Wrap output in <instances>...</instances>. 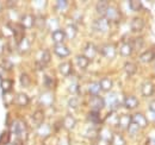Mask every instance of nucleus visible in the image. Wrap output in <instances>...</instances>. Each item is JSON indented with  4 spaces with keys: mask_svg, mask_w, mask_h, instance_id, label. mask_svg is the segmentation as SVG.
<instances>
[{
    "mask_svg": "<svg viewBox=\"0 0 155 145\" xmlns=\"http://www.w3.org/2000/svg\"><path fill=\"white\" fill-rule=\"evenodd\" d=\"M90 107L92 111L94 112H99L100 109H103L105 107V99H103L101 96L99 95H96V96H92L90 99V102H88Z\"/></svg>",
    "mask_w": 155,
    "mask_h": 145,
    "instance_id": "obj_1",
    "label": "nucleus"
},
{
    "mask_svg": "<svg viewBox=\"0 0 155 145\" xmlns=\"http://www.w3.org/2000/svg\"><path fill=\"white\" fill-rule=\"evenodd\" d=\"M100 54L103 55L104 57L109 58V60H112L116 57L117 50H116V45L114 44H105L100 48Z\"/></svg>",
    "mask_w": 155,
    "mask_h": 145,
    "instance_id": "obj_2",
    "label": "nucleus"
},
{
    "mask_svg": "<svg viewBox=\"0 0 155 145\" xmlns=\"http://www.w3.org/2000/svg\"><path fill=\"white\" fill-rule=\"evenodd\" d=\"M109 27H110V23L105 17L97 19L93 23V29L98 32H106V31H109Z\"/></svg>",
    "mask_w": 155,
    "mask_h": 145,
    "instance_id": "obj_3",
    "label": "nucleus"
},
{
    "mask_svg": "<svg viewBox=\"0 0 155 145\" xmlns=\"http://www.w3.org/2000/svg\"><path fill=\"white\" fill-rule=\"evenodd\" d=\"M131 119H133V123H135L140 128H144L148 126V119L142 113H135L134 115H131Z\"/></svg>",
    "mask_w": 155,
    "mask_h": 145,
    "instance_id": "obj_4",
    "label": "nucleus"
},
{
    "mask_svg": "<svg viewBox=\"0 0 155 145\" xmlns=\"http://www.w3.org/2000/svg\"><path fill=\"white\" fill-rule=\"evenodd\" d=\"M19 24L24 29H31L32 26H35V16L31 13H26L21 16Z\"/></svg>",
    "mask_w": 155,
    "mask_h": 145,
    "instance_id": "obj_5",
    "label": "nucleus"
},
{
    "mask_svg": "<svg viewBox=\"0 0 155 145\" xmlns=\"http://www.w3.org/2000/svg\"><path fill=\"white\" fill-rule=\"evenodd\" d=\"M105 18L110 21H114V23H117L119 19H120V12L117 10L116 7L114 6H110L109 10L106 11V14H105Z\"/></svg>",
    "mask_w": 155,
    "mask_h": 145,
    "instance_id": "obj_6",
    "label": "nucleus"
},
{
    "mask_svg": "<svg viewBox=\"0 0 155 145\" xmlns=\"http://www.w3.org/2000/svg\"><path fill=\"white\" fill-rule=\"evenodd\" d=\"M12 27V32H13V35H15V39H16V42H17V44H19L20 42L25 38V34H24V27L20 25V24H15L13 26H11Z\"/></svg>",
    "mask_w": 155,
    "mask_h": 145,
    "instance_id": "obj_7",
    "label": "nucleus"
},
{
    "mask_svg": "<svg viewBox=\"0 0 155 145\" xmlns=\"http://www.w3.org/2000/svg\"><path fill=\"white\" fill-rule=\"evenodd\" d=\"M141 93H142V95L146 96V98L152 96L155 93V86L153 85V82L146 81V82L141 86Z\"/></svg>",
    "mask_w": 155,
    "mask_h": 145,
    "instance_id": "obj_8",
    "label": "nucleus"
},
{
    "mask_svg": "<svg viewBox=\"0 0 155 145\" xmlns=\"http://www.w3.org/2000/svg\"><path fill=\"white\" fill-rule=\"evenodd\" d=\"M133 123V119H131V115L129 114H123L118 118V121H117V125L120 130H128L129 125Z\"/></svg>",
    "mask_w": 155,
    "mask_h": 145,
    "instance_id": "obj_9",
    "label": "nucleus"
},
{
    "mask_svg": "<svg viewBox=\"0 0 155 145\" xmlns=\"http://www.w3.org/2000/svg\"><path fill=\"white\" fill-rule=\"evenodd\" d=\"M13 132L17 134V136H19V137H23V136H26V124H25V121H23V120H18V121H16L15 124H13Z\"/></svg>",
    "mask_w": 155,
    "mask_h": 145,
    "instance_id": "obj_10",
    "label": "nucleus"
},
{
    "mask_svg": "<svg viewBox=\"0 0 155 145\" xmlns=\"http://www.w3.org/2000/svg\"><path fill=\"white\" fill-rule=\"evenodd\" d=\"M130 27H131V31H134V32H141L144 29V20L140 17H136L131 20Z\"/></svg>",
    "mask_w": 155,
    "mask_h": 145,
    "instance_id": "obj_11",
    "label": "nucleus"
},
{
    "mask_svg": "<svg viewBox=\"0 0 155 145\" xmlns=\"http://www.w3.org/2000/svg\"><path fill=\"white\" fill-rule=\"evenodd\" d=\"M54 53H55L56 56H58V57L64 58V57H68V56L71 55V50H69L66 45H63V44H58V45H55V48H54Z\"/></svg>",
    "mask_w": 155,
    "mask_h": 145,
    "instance_id": "obj_12",
    "label": "nucleus"
},
{
    "mask_svg": "<svg viewBox=\"0 0 155 145\" xmlns=\"http://www.w3.org/2000/svg\"><path fill=\"white\" fill-rule=\"evenodd\" d=\"M75 125H77V119L71 114L66 115L63 118V120H62V126L64 127L66 130H73L75 127Z\"/></svg>",
    "mask_w": 155,
    "mask_h": 145,
    "instance_id": "obj_13",
    "label": "nucleus"
},
{
    "mask_svg": "<svg viewBox=\"0 0 155 145\" xmlns=\"http://www.w3.org/2000/svg\"><path fill=\"white\" fill-rule=\"evenodd\" d=\"M84 53H85L84 56H86L88 60H92L97 55V48H96V45L93 43H87L85 49H84Z\"/></svg>",
    "mask_w": 155,
    "mask_h": 145,
    "instance_id": "obj_14",
    "label": "nucleus"
},
{
    "mask_svg": "<svg viewBox=\"0 0 155 145\" xmlns=\"http://www.w3.org/2000/svg\"><path fill=\"white\" fill-rule=\"evenodd\" d=\"M58 72L63 76H69L73 72V66L72 62H63L58 66Z\"/></svg>",
    "mask_w": 155,
    "mask_h": 145,
    "instance_id": "obj_15",
    "label": "nucleus"
},
{
    "mask_svg": "<svg viewBox=\"0 0 155 145\" xmlns=\"http://www.w3.org/2000/svg\"><path fill=\"white\" fill-rule=\"evenodd\" d=\"M39 102L42 105H44V106H50L54 102V95H53V93H50V92L43 93L41 95V98H39Z\"/></svg>",
    "mask_w": 155,
    "mask_h": 145,
    "instance_id": "obj_16",
    "label": "nucleus"
},
{
    "mask_svg": "<svg viewBox=\"0 0 155 145\" xmlns=\"http://www.w3.org/2000/svg\"><path fill=\"white\" fill-rule=\"evenodd\" d=\"M124 106L128 109H135L138 106V99L134 95H129L124 99Z\"/></svg>",
    "mask_w": 155,
    "mask_h": 145,
    "instance_id": "obj_17",
    "label": "nucleus"
},
{
    "mask_svg": "<svg viewBox=\"0 0 155 145\" xmlns=\"http://www.w3.org/2000/svg\"><path fill=\"white\" fill-rule=\"evenodd\" d=\"M109 7H110L109 1H106V0H101V1H98L97 2L96 10H97V12L101 16V17H105L106 11L109 10Z\"/></svg>",
    "mask_w": 155,
    "mask_h": 145,
    "instance_id": "obj_18",
    "label": "nucleus"
},
{
    "mask_svg": "<svg viewBox=\"0 0 155 145\" xmlns=\"http://www.w3.org/2000/svg\"><path fill=\"white\" fill-rule=\"evenodd\" d=\"M154 58H155V53L153 50H147V51L142 53V54L138 56V60H140L142 63H149V62H152Z\"/></svg>",
    "mask_w": 155,
    "mask_h": 145,
    "instance_id": "obj_19",
    "label": "nucleus"
},
{
    "mask_svg": "<svg viewBox=\"0 0 155 145\" xmlns=\"http://www.w3.org/2000/svg\"><path fill=\"white\" fill-rule=\"evenodd\" d=\"M15 102L17 105L21 106V107H24V106H26L30 102V99H29V96L25 93H18L16 95V98H15Z\"/></svg>",
    "mask_w": 155,
    "mask_h": 145,
    "instance_id": "obj_20",
    "label": "nucleus"
},
{
    "mask_svg": "<svg viewBox=\"0 0 155 145\" xmlns=\"http://www.w3.org/2000/svg\"><path fill=\"white\" fill-rule=\"evenodd\" d=\"M75 62H77L78 67L81 69H86L90 66V60L84 55H78L75 57Z\"/></svg>",
    "mask_w": 155,
    "mask_h": 145,
    "instance_id": "obj_21",
    "label": "nucleus"
},
{
    "mask_svg": "<svg viewBox=\"0 0 155 145\" xmlns=\"http://www.w3.org/2000/svg\"><path fill=\"white\" fill-rule=\"evenodd\" d=\"M131 53H133L131 43L125 42V43H123V44L120 45V48H119V54L122 55L123 57H128V56H130Z\"/></svg>",
    "mask_w": 155,
    "mask_h": 145,
    "instance_id": "obj_22",
    "label": "nucleus"
},
{
    "mask_svg": "<svg viewBox=\"0 0 155 145\" xmlns=\"http://www.w3.org/2000/svg\"><path fill=\"white\" fill-rule=\"evenodd\" d=\"M51 38H53V40H54V42L56 43V45H58V44H61V43L64 40L66 34H64L63 30H55V31L51 34Z\"/></svg>",
    "mask_w": 155,
    "mask_h": 145,
    "instance_id": "obj_23",
    "label": "nucleus"
},
{
    "mask_svg": "<svg viewBox=\"0 0 155 145\" xmlns=\"http://www.w3.org/2000/svg\"><path fill=\"white\" fill-rule=\"evenodd\" d=\"M99 86H100V89H101V91L110 92L111 89H112L114 83H112V81H111L110 79L104 77V79H101V80L99 81Z\"/></svg>",
    "mask_w": 155,
    "mask_h": 145,
    "instance_id": "obj_24",
    "label": "nucleus"
},
{
    "mask_svg": "<svg viewBox=\"0 0 155 145\" xmlns=\"http://www.w3.org/2000/svg\"><path fill=\"white\" fill-rule=\"evenodd\" d=\"M32 121H34L37 126L43 124V121H44V112H43L42 109H37V111L34 113V115H32Z\"/></svg>",
    "mask_w": 155,
    "mask_h": 145,
    "instance_id": "obj_25",
    "label": "nucleus"
},
{
    "mask_svg": "<svg viewBox=\"0 0 155 145\" xmlns=\"http://www.w3.org/2000/svg\"><path fill=\"white\" fill-rule=\"evenodd\" d=\"M107 100V105L111 107V108H116L117 106L119 105V100H118V95L116 93H111L109 94V96L106 98Z\"/></svg>",
    "mask_w": 155,
    "mask_h": 145,
    "instance_id": "obj_26",
    "label": "nucleus"
},
{
    "mask_svg": "<svg viewBox=\"0 0 155 145\" xmlns=\"http://www.w3.org/2000/svg\"><path fill=\"white\" fill-rule=\"evenodd\" d=\"M0 87H1V89H2V92H4V94L10 93V91H11L12 87H13V81H12L11 79L2 80L1 83H0Z\"/></svg>",
    "mask_w": 155,
    "mask_h": 145,
    "instance_id": "obj_27",
    "label": "nucleus"
},
{
    "mask_svg": "<svg viewBox=\"0 0 155 145\" xmlns=\"http://www.w3.org/2000/svg\"><path fill=\"white\" fill-rule=\"evenodd\" d=\"M124 72L128 75H135L136 72H137V66L134 62H127L124 64Z\"/></svg>",
    "mask_w": 155,
    "mask_h": 145,
    "instance_id": "obj_28",
    "label": "nucleus"
},
{
    "mask_svg": "<svg viewBox=\"0 0 155 145\" xmlns=\"http://www.w3.org/2000/svg\"><path fill=\"white\" fill-rule=\"evenodd\" d=\"M77 26L74 25V24H69V25H67V27H66V31H64V34H66V37H68V38H74V37L77 36Z\"/></svg>",
    "mask_w": 155,
    "mask_h": 145,
    "instance_id": "obj_29",
    "label": "nucleus"
},
{
    "mask_svg": "<svg viewBox=\"0 0 155 145\" xmlns=\"http://www.w3.org/2000/svg\"><path fill=\"white\" fill-rule=\"evenodd\" d=\"M111 143H112V145H125V140H124V138H123L122 134H119V133H112Z\"/></svg>",
    "mask_w": 155,
    "mask_h": 145,
    "instance_id": "obj_30",
    "label": "nucleus"
},
{
    "mask_svg": "<svg viewBox=\"0 0 155 145\" xmlns=\"http://www.w3.org/2000/svg\"><path fill=\"white\" fill-rule=\"evenodd\" d=\"M100 91H101V89H100L99 82H92V83H90V86H88V93H90L92 96L98 95Z\"/></svg>",
    "mask_w": 155,
    "mask_h": 145,
    "instance_id": "obj_31",
    "label": "nucleus"
},
{
    "mask_svg": "<svg viewBox=\"0 0 155 145\" xmlns=\"http://www.w3.org/2000/svg\"><path fill=\"white\" fill-rule=\"evenodd\" d=\"M18 49H19L20 53H23V54L24 53H28L29 49H30V40L28 38H24L19 44H18Z\"/></svg>",
    "mask_w": 155,
    "mask_h": 145,
    "instance_id": "obj_32",
    "label": "nucleus"
},
{
    "mask_svg": "<svg viewBox=\"0 0 155 145\" xmlns=\"http://www.w3.org/2000/svg\"><path fill=\"white\" fill-rule=\"evenodd\" d=\"M37 132H38L39 136L43 137V138H44V137H48L49 133H50V126H49V125H45V124H42V125L38 126Z\"/></svg>",
    "mask_w": 155,
    "mask_h": 145,
    "instance_id": "obj_33",
    "label": "nucleus"
},
{
    "mask_svg": "<svg viewBox=\"0 0 155 145\" xmlns=\"http://www.w3.org/2000/svg\"><path fill=\"white\" fill-rule=\"evenodd\" d=\"M144 45V40H143V38L142 37H137L135 38L134 40H133V43H131V47H133V50H141V48Z\"/></svg>",
    "mask_w": 155,
    "mask_h": 145,
    "instance_id": "obj_34",
    "label": "nucleus"
},
{
    "mask_svg": "<svg viewBox=\"0 0 155 145\" xmlns=\"http://www.w3.org/2000/svg\"><path fill=\"white\" fill-rule=\"evenodd\" d=\"M87 118H88V120H90V121H92V123H94V124H99V123H101V119H100L99 112H94V111H91V112L88 113Z\"/></svg>",
    "mask_w": 155,
    "mask_h": 145,
    "instance_id": "obj_35",
    "label": "nucleus"
},
{
    "mask_svg": "<svg viewBox=\"0 0 155 145\" xmlns=\"http://www.w3.org/2000/svg\"><path fill=\"white\" fill-rule=\"evenodd\" d=\"M20 85L24 87V88H26V87H29L30 85H31V79H30V76L28 75V74H25V72H23L21 75H20Z\"/></svg>",
    "mask_w": 155,
    "mask_h": 145,
    "instance_id": "obj_36",
    "label": "nucleus"
},
{
    "mask_svg": "<svg viewBox=\"0 0 155 145\" xmlns=\"http://www.w3.org/2000/svg\"><path fill=\"white\" fill-rule=\"evenodd\" d=\"M50 60H51V55H50V53H49V50H44L43 54H42V57H41V61H39V62L45 67V66L49 64Z\"/></svg>",
    "mask_w": 155,
    "mask_h": 145,
    "instance_id": "obj_37",
    "label": "nucleus"
},
{
    "mask_svg": "<svg viewBox=\"0 0 155 145\" xmlns=\"http://www.w3.org/2000/svg\"><path fill=\"white\" fill-rule=\"evenodd\" d=\"M55 85H56L55 79H53V77H50V76H48V75L44 76V86H45L47 88L53 89V88L55 87Z\"/></svg>",
    "mask_w": 155,
    "mask_h": 145,
    "instance_id": "obj_38",
    "label": "nucleus"
},
{
    "mask_svg": "<svg viewBox=\"0 0 155 145\" xmlns=\"http://www.w3.org/2000/svg\"><path fill=\"white\" fill-rule=\"evenodd\" d=\"M129 7L133 10V11H140L141 8H142V2L141 1H138V0H130L129 1Z\"/></svg>",
    "mask_w": 155,
    "mask_h": 145,
    "instance_id": "obj_39",
    "label": "nucleus"
},
{
    "mask_svg": "<svg viewBox=\"0 0 155 145\" xmlns=\"http://www.w3.org/2000/svg\"><path fill=\"white\" fill-rule=\"evenodd\" d=\"M86 137L90 138V139H96L99 137V131L97 128H88L87 132H86Z\"/></svg>",
    "mask_w": 155,
    "mask_h": 145,
    "instance_id": "obj_40",
    "label": "nucleus"
},
{
    "mask_svg": "<svg viewBox=\"0 0 155 145\" xmlns=\"http://www.w3.org/2000/svg\"><path fill=\"white\" fill-rule=\"evenodd\" d=\"M45 25V18L43 16H37L35 17V26H37L38 29H43Z\"/></svg>",
    "mask_w": 155,
    "mask_h": 145,
    "instance_id": "obj_41",
    "label": "nucleus"
},
{
    "mask_svg": "<svg viewBox=\"0 0 155 145\" xmlns=\"http://www.w3.org/2000/svg\"><path fill=\"white\" fill-rule=\"evenodd\" d=\"M79 104H80V101H79V99H78L77 96H73V98H71L68 100V105L72 108H78L79 107Z\"/></svg>",
    "mask_w": 155,
    "mask_h": 145,
    "instance_id": "obj_42",
    "label": "nucleus"
},
{
    "mask_svg": "<svg viewBox=\"0 0 155 145\" xmlns=\"http://www.w3.org/2000/svg\"><path fill=\"white\" fill-rule=\"evenodd\" d=\"M128 131H129V133H130V136H135L136 133L140 131V127L136 125L135 123H131L129 127H128Z\"/></svg>",
    "mask_w": 155,
    "mask_h": 145,
    "instance_id": "obj_43",
    "label": "nucleus"
},
{
    "mask_svg": "<svg viewBox=\"0 0 155 145\" xmlns=\"http://www.w3.org/2000/svg\"><path fill=\"white\" fill-rule=\"evenodd\" d=\"M97 145H112V143H111V139H107V138L99 136L97 138Z\"/></svg>",
    "mask_w": 155,
    "mask_h": 145,
    "instance_id": "obj_44",
    "label": "nucleus"
},
{
    "mask_svg": "<svg viewBox=\"0 0 155 145\" xmlns=\"http://www.w3.org/2000/svg\"><path fill=\"white\" fill-rule=\"evenodd\" d=\"M68 7V1H66V0H58L56 1V8L58 10H66Z\"/></svg>",
    "mask_w": 155,
    "mask_h": 145,
    "instance_id": "obj_45",
    "label": "nucleus"
},
{
    "mask_svg": "<svg viewBox=\"0 0 155 145\" xmlns=\"http://www.w3.org/2000/svg\"><path fill=\"white\" fill-rule=\"evenodd\" d=\"M10 142V132H5L1 134L0 138V144H7Z\"/></svg>",
    "mask_w": 155,
    "mask_h": 145,
    "instance_id": "obj_46",
    "label": "nucleus"
},
{
    "mask_svg": "<svg viewBox=\"0 0 155 145\" xmlns=\"http://www.w3.org/2000/svg\"><path fill=\"white\" fill-rule=\"evenodd\" d=\"M68 91H69V93H72V94H78L79 93V86H78V83H72L69 86Z\"/></svg>",
    "mask_w": 155,
    "mask_h": 145,
    "instance_id": "obj_47",
    "label": "nucleus"
},
{
    "mask_svg": "<svg viewBox=\"0 0 155 145\" xmlns=\"http://www.w3.org/2000/svg\"><path fill=\"white\" fill-rule=\"evenodd\" d=\"M2 68H4L5 72H6V70H10V69L12 68V63H11L10 61H4V63H2Z\"/></svg>",
    "mask_w": 155,
    "mask_h": 145,
    "instance_id": "obj_48",
    "label": "nucleus"
},
{
    "mask_svg": "<svg viewBox=\"0 0 155 145\" xmlns=\"http://www.w3.org/2000/svg\"><path fill=\"white\" fill-rule=\"evenodd\" d=\"M149 111L152 113H155V100H152L150 104H149Z\"/></svg>",
    "mask_w": 155,
    "mask_h": 145,
    "instance_id": "obj_49",
    "label": "nucleus"
},
{
    "mask_svg": "<svg viewBox=\"0 0 155 145\" xmlns=\"http://www.w3.org/2000/svg\"><path fill=\"white\" fill-rule=\"evenodd\" d=\"M146 145H155V138H148Z\"/></svg>",
    "mask_w": 155,
    "mask_h": 145,
    "instance_id": "obj_50",
    "label": "nucleus"
},
{
    "mask_svg": "<svg viewBox=\"0 0 155 145\" xmlns=\"http://www.w3.org/2000/svg\"><path fill=\"white\" fill-rule=\"evenodd\" d=\"M12 145H23V142H21V139H17V140H15V143Z\"/></svg>",
    "mask_w": 155,
    "mask_h": 145,
    "instance_id": "obj_51",
    "label": "nucleus"
}]
</instances>
